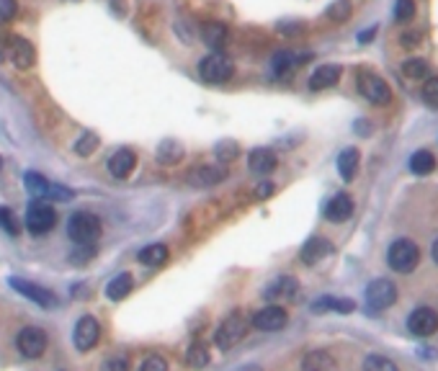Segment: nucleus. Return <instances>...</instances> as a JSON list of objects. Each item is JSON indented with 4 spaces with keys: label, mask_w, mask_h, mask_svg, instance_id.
<instances>
[{
    "label": "nucleus",
    "mask_w": 438,
    "mask_h": 371,
    "mask_svg": "<svg viewBox=\"0 0 438 371\" xmlns=\"http://www.w3.org/2000/svg\"><path fill=\"white\" fill-rule=\"evenodd\" d=\"M328 16L333 18V21H346V18L351 16V3H348V0H335L328 8Z\"/></svg>",
    "instance_id": "36"
},
{
    "label": "nucleus",
    "mask_w": 438,
    "mask_h": 371,
    "mask_svg": "<svg viewBox=\"0 0 438 371\" xmlns=\"http://www.w3.org/2000/svg\"><path fill=\"white\" fill-rule=\"evenodd\" d=\"M330 253H333V243H330V240H325V237H312V240L304 243L299 258H302L304 266H315V263H320L322 258H328Z\"/></svg>",
    "instance_id": "15"
},
{
    "label": "nucleus",
    "mask_w": 438,
    "mask_h": 371,
    "mask_svg": "<svg viewBox=\"0 0 438 371\" xmlns=\"http://www.w3.org/2000/svg\"><path fill=\"white\" fill-rule=\"evenodd\" d=\"M96 147H98V137L93 135V132H85V135L75 142V152L77 155H83V158L85 155H93Z\"/></svg>",
    "instance_id": "34"
},
{
    "label": "nucleus",
    "mask_w": 438,
    "mask_h": 371,
    "mask_svg": "<svg viewBox=\"0 0 438 371\" xmlns=\"http://www.w3.org/2000/svg\"><path fill=\"white\" fill-rule=\"evenodd\" d=\"M363 371H397V363L392 358H387V356L371 354L363 361Z\"/></svg>",
    "instance_id": "33"
},
{
    "label": "nucleus",
    "mask_w": 438,
    "mask_h": 371,
    "mask_svg": "<svg viewBox=\"0 0 438 371\" xmlns=\"http://www.w3.org/2000/svg\"><path fill=\"white\" fill-rule=\"evenodd\" d=\"M235 75V65L232 59L225 57L222 52H211L199 62V77L204 83H227L229 77Z\"/></svg>",
    "instance_id": "5"
},
{
    "label": "nucleus",
    "mask_w": 438,
    "mask_h": 371,
    "mask_svg": "<svg viewBox=\"0 0 438 371\" xmlns=\"http://www.w3.org/2000/svg\"><path fill=\"white\" fill-rule=\"evenodd\" d=\"M430 255H433V261L438 263V240L433 243V248H430Z\"/></svg>",
    "instance_id": "46"
},
{
    "label": "nucleus",
    "mask_w": 438,
    "mask_h": 371,
    "mask_svg": "<svg viewBox=\"0 0 438 371\" xmlns=\"http://www.w3.org/2000/svg\"><path fill=\"white\" fill-rule=\"evenodd\" d=\"M26 229L31 232V235H47L54 229L57 225V211L52 206L50 202H42V199H36V202L29 204V209H26Z\"/></svg>",
    "instance_id": "4"
},
{
    "label": "nucleus",
    "mask_w": 438,
    "mask_h": 371,
    "mask_svg": "<svg viewBox=\"0 0 438 371\" xmlns=\"http://www.w3.org/2000/svg\"><path fill=\"white\" fill-rule=\"evenodd\" d=\"M387 263L389 268L397 271V273H413L421 263V248L413 243V240H395L389 245L387 250Z\"/></svg>",
    "instance_id": "2"
},
{
    "label": "nucleus",
    "mask_w": 438,
    "mask_h": 371,
    "mask_svg": "<svg viewBox=\"0 0 438 371\" xmlns=\"http://www.w3.org/2000/svg\"><path fill=\"white\" fill-rule=\"evenodd\" d=\"M16 348L24 358H39L47 351V335L39 328H24L18 330Z\"/></svg>",
    "instance_id": "10"
},
{
    "label": "nucleus",
    "mask_w": 438,
    "mask_h": 371,
    "mask_svg": "<svg viewBox=\"0 0 438 371\" xmlns=\"http://www.w3.org/2000/svg\"><path fill=\"white\" fill-rule=\"evenodd\" d=\"M340 75H343L340 65H320V68L312 73L310 88L312 91H325V88H333V85L340 80Z\"/></svg>",
    "instance_id": "18"
},
{
    "label": "nucleus",
    "mask_w": 438,
    "mask_h": 371,
    "mask_svg": "<svg viewBox=\"0 0 438 371\" xmlns=\"http://www.w3.org/2000/svg\"><path fill=\"white\" fill-rule=\"evenodd\" d=\"M237 144L235 142H219L217 147H214V155H217V160L219 162H229V160H235L237 158Z\"/></svg>",
    "instance_id": "35"
},
{
    "label": "nucleus",
    "mask_w": 438,
    "mask_h": 371,
    "mask_svg": "<svg viewBox=\"0 0 438 371\" xmlns=\"http://www.w3.org/2000/svg\"><path fill=\"white\" fill-rule=\"evenodd\" d=\"M237 371H263L258 363H248V366H243V369H237Z\"/></svg>",
    "instance_id": "45"
},
{
    "label": "nucleus",
    "mask_w": 438,
    "mask_h": 371,
    "mask_svg": "<svg viewBox=\"0 0 438 371\" xmlns=\"http://www.w3.org/2000/svg\"><path fill=\"white\" fill-rule=\"evenodd\" d=\"M101 338V325L96 317L91 315H83L80 320L75 322V330H73V343H75L77 351H91Z\"/></svg>",
    "instance_id": "11"
},
{
    "label": "nucleus",
    "mask_w": 438,
    "mask_h": 371,
    "mask_svg": "<svg viewBox=\"0 0 438 371\" xmlns=\"http://www.w3.org/2000/svg\"><path fill=\"white\" fill-rule=\"evenodd\" d=\"M181 158H183V150H181L178 142H163L160 150H158V160H160L163 165H173V162H178Z\"/></svg>",
    "instance_id": "32"
},
{
    "label": "nucleus",
    "mask_w": 438,
    "mask_h": 371,
    "mask_svg": "<svg viewBox=\"0 0 438 371\" xmlns=\"http://www.w3.org/2000/svg\"><path fill=\"white\" fill-rule=\"evenodd\" d=\"M358 162H361V155H358L356 147H348V150L340 152L338 155V173H340V178L343 181H354L356 173H358Z\"/></svg>",
    "instance_id": "23"
},
{
    "label": "nucleus",
    "mask_w": 438,
    "mask_h": 371,
    "mask_svg": "<svg viewBox=\"0 0 438 371\" xmlns=\"http://www.w3.org/2000/svg\"><path fill=\"white\" fill-rule=\"evenodd\" d=\"M299 369L302 371H340L338 369V361L328 351H310V354H304Z\"/></svg>",
    "instance_id": "20"
},
{
    "label": "nucleus",
    "mask_w": 438,
    "mask_h": 371,
    "mask_svg": "<svg viewBox=\"0 0 438 371\" xmlns=\"http://www.w3.org/2000/svg\"><path fill=\"white\" fill-rule=\"evenodd\" d=\"M358 91L366 101H371L374 106H384V103L392 101V91H389V85L382 80L379 75H374L369 70H361L358 73Z\"/></svg>",
    "instance_id": "6"
},
{
    "label": "nucleus",
    "mask_w": 438,
    "mask_h": 371,
    "mask_svg": "<svg viewBox=\"0 0 438 371\" xmlns=\"http://www.w3.org/2000/svg\"><path fill=\"white\" fill-rule=\"evenodd\" d=\"M248 328H250V320H248L240 310H237V312H229L227 317L222 320V325L217 328V333H214V343H217V348H222V351H229V348L237 346V343L243 340Z\"/></svg>",
    "instance_id": "3"
},
{
    "label": "nucleus",
    "mask_w": 438,
    "mask_h": 371,
    "mask_svg": "<svg viewBox=\"0 0 438 371\" xmlns=\"http://www.w3.org/2000/svg\"><path fill=\"white\" fill-rule=\"evenodd\" d=\"M296 289H299V281H296V278L281 276L266 289V299H294Z\"/></svg>",
    "instance_id": "22"
},
{
    "label": "nucleus",
    "mask_w": 438,
    "mask_h": 371,
    "mask_svg": "<svg viewBox=\"0 0 438 371\" xmlns=\"http://www.w3.org/2000/svg\"><path fill=\"white\" fill-rule=\"evenodd\" d=\"M294 65H299V62H296V54H294V52H278L276 57H273V62H271V68H273V75H287V73L292 68H294Z\"/></svg>",
    "instance_id": "31"
},
{
    "label": "nucleus",
    "mask_w": 438,
    "mask_h": 371,
    "mask_svg": "<svg viewBox=\"0 0 438 371\" xmlns=\"http://www.w3.org/2000/svg\"><path fill=\"white\" fill-rule=\"evenodd\" d=\"M312 310L315 312H328V310H335V312H354L356 310V302L354 299H333V296H322L317 302L312 304Z\"/></svg>",
    "instance_id": "27"
},
{
    "label": "nucleus",
    "mask_w": 438,
    "mask_h": 371,
    "mask_svg": "<svg viewBox=\"0 0 438 371\" xmlns=\"http://www.w3.org/2000/svg\"><path fill=\"white\" fill-rule=\"evenodd\" d=\"M423 98H425L428 106L438 109V77H428V80H425V85H423Z\"/></svg>",
    "instance_id": "37"
},
{
    "label": "nucleus",
    "mask_w": 438,
    "mask_h": 371,
    "mask_svg": "<svg viewBox=\"0 0 438 371\" xmlns=\"http://www.w3.org/2000/svg\"><path fill=\"white\" fill-rule=\"evenodd\" d=\"M137 261L144 263V266H150V268H160L163 263H168V248L163 243L147 245V248H142V250L137 253Z\"/></svg>",
    "instance_id": "24"
},
{
    "label": "nucleus",
    "mask_w": 438,
    "mask_h": 371,
    "mask_svg": "<svg viewBox=\"0 0 438 371\" xmlns=\"http://www.w3.org/2000/svg\"><path fill=\"white\" fill-rule=\"evenodd\" d=\"M248 168H250V173H255V176H269L271 170L276 168V152L269 150V147H258V150L250 152Z\"/></svg>",
    "instance_id": "16"
},
{
    "label": "nucleus",
    "mask_w": 438,
    "mask_h": 371,
    "mask_svg": "<svg viewBox=\"0 0 438 371\" xmlns=\"http://www.w3.org/2000/svg\"><path fill=\"white\" fill-rule=\"evenodd\" d=\"M402 73L407 77H413V80H425L428 75V62L421 57H413V59H405L402 62Z\"/></svg>",
    "instance_id": "30"
},
{
    "label": "nucleus",
    "mask_w": 438,
    "mask_h": 371,
    "mask_svg": "<svg viewBox=\"0 0 438 371\" xmlns=\"http://www.w3.org/2000/svg\"><path fill=\"white\" fill-rule=\"evenodd\" d=\"M397 302V289L389 278H374L366 289V304L371 310H389Z\"/></svg>",
    "instance_id": "8"
},
{
    "label": "nucleus",
    "mask_w": 438,
    "mask_h": 371,
    "mask_svg": "<svg viewBox=\"0 0 438 371\" xmlns=\"http://www.w3.org/2000/svg\"><path fill=\"white\" fill-rule=\"evenodd\" d=\"M413 16H415V3L413 0H397V6H395L397 21H410Z\"/></svg>",
    "instance_id": "40"
},
{
    "label": "nucleus",
    "mask_w": 438,
    "mask_h": 371,
    "mask_svg": "<svg viewBox=\"0 0 438 371\" xmlns=\"http://www.w3.org/2000/svg\"><path fill=\"white\" fill-rule=\"evenodd\" d=\"M202 39H204V44H206L209 50L219 52L222 47H225V44H227V39H229L227 26L219 24V21H209V24L202 29Z\"/></svg>",
    "instance_id": "21"
},
{
    "label": "nucleus",
    "mask_w": 438,
    "mask_h": 371,
    "mask_svg": "<svg viewBox=\"0 0 438 371\" xmlns=\"http://www.w3.org/2000/svg\"><path fill=\"white\" fill-rule=\"evenodd\" d=\"M8 284L13 289H16L18 294L26 296V299H31L34 304H39V307H44V310H54L59 304V299L54 294H52L50 289L39 287V284H34V281H29V278H18V276H10Z\"/></svg>",
    "instance_id": "7"
},
{
    "label": "nucleus",
    "mask_w": 438,
    "mask_h": 371,
    "mask_svg": "<svg viewBox=\"0 0 438 371\" xmlns=\"http://www.w3.org/2000/svg\"><path fill=\"white\" fill-rule=\"evenodd\" d=\"M101 371H129V358L127 356H121V354L109 356V358L103 361Z\"/></svg>",
    "instance_id": "38"
},
{
    "label": "nucleus",
    "mask_w": 438,
    "mask_h": 371,
    "mask_svg": "<svg viewBox=\"0 0 438 371\" xmlns=\"http://www.w3.org/2000/svg\"><path fill=\"white\" fill-rule=\"evenodd\" d=\"M16 16V0H0V24Z\"/></svg>",
    "instance_id": "42"
},
{
    "label": "nucleus",
    "mask_w": 438,
    "mask_h": 371,
    "mask_svg": "<svg viewBox=\"0 0 438 371\" xmlns=\"http://www.w3.org/2000/svg\"><path fill=\"white\" fill-rule=\"evenodd\" d=\"M271 194H273V183H269V181L258 183V188H255V199H269Z\"/></svg>",
    "instance_id": "43"
},
{
    "label": "nucleus",
    "mask_w": 438,
    "mask_h": 371,
    "mask_svg": "<svg viewBox=\"0 0 438 371\" xmlns=\"http://www.w3.org/2000/svg\"><path fill=\"white\" fill-rule=\"evenodd\" d=\"M227 178V168L225 165H199L188 173V183L194 188H209V186H217Z\"/></svg>",
    "instance_id": "14"
},
{
    "label": "nucleus",
    "mask_w": 438,
    "mask_h": 371,
    "mask_svg": "<svg viewBox=\"0 0 438 371\" xmlns=\"http://www.w3.org/2000/svg\"><path fill=\"white\" fill-rule=\"evenodd\" d=\"M410 170H413L415 176H428V173H433V168H436V158H433V152L430 150H418L410 155Z\"/></svg>",
    "instance_id": "26"
},
{
    "label": "nucleus",
    "mask_w": 438,
    "mask_h": 371,
    "mask_svg": "<svg viewBox=\"0 0 438 371\" xmlns=\"http://www.w3.org/2000/svg\"><path fill=\"white\" fill-rule=\"evenodd\" d=\"M374 34H377V26H371V29L361 31V34H358V42H361V44H369V39H371Z\"/></svg>",
    "instance_id": "44"
},
{
    "label": "nucleus",
    "mask_w": 438,
    "mask_h": 371,
    "mask_svg": "<svg viewBox=\"0 0 438 371\" xmlns=\"http://www.w3.org/2000/svg\"><path fill=\"white\" fill-rule=\"evenodd\" d=\"M407 330L418 338H430L438 333V312L430 307H418L410 317H407Z\"/></svg>",
    "instance_id": "12"
},
{
    "label": "nucleus",
    "mask_w": 438,
    "mask_h": 371,
    "mask_svg": "<svg viewBox=\"0 0 438 371\" xmlns=\"http://www.w3.org/2000/svg\"><path fill=\"white\" fill-rule=\"evenodd\" d=\"M250 322H253V328L261 330V333H278V330L287 328L289 315H287L284 307H278V304H269V307L258 310Z\"/></svg>",
    "instance_id": "9"
},
{
    "label": "nucleus",
    "mask_w": 438,
    "mask_h": 371,
    "mask_svg": "<svg viewBox=\"0 0 438 371\" xmlns=\"http://www.w3.org/2000/svg\"><path fill=\"white\" fill-rule=\"evenodd\" d=\"M0 227L6 229V232H10V235H18V222L16 217H13V211L6 209V206H0Z\"/></svg>",
    "instance_id": "39"
},
{
    "label": "nucleus",
    "mask_w": 438,
    "mask_h": 371,
    "mask_svg": "<svg viewBox=\"0 0 438 371\" xmlns=\"http://www.w3.org/2000/svg\"><path fill=\"white\" fill-rule=\"evenodd\" d=\"M8 57L18 70H29L36 62L34 44L24 39V36H10L8 39Z\"/></svg>",
    "instance_id": "13"
},
{
    "label": "nucleus",
    "mask_w": 438,
    "mask_h": 371,
    "mask_svg": "<svg viewBox=\"0 0 438 371\" xmlns=\"http://www.w3.org/2000/svg\"><path fill=\"white\" fill-rule=\"evenodd\" d=\"M101 220L91 211H75L68 220V235L77 245H93L101 237Z\"/></svg>",
    "instance_id": "1"
},
{
    "label": "nucleus",
    "mask_w": 438,
    "mask_h": 371,
    "mask_svg": "<svg viewBox=\"0 0 438 371\" xmlns=\"http://www.w3.org/2000/svg\"><path fill=\"white\" fill-rule=\"evenodd\" d=\"M132 292V276L129 273H119L109 281V287H106V296H109L111 302H119V299H124V296Z\"/></svg>",
    "instance_id": "28"
},
{
    "label": "nucleus",
    "mask_w": 438,
    "mask_h": 371,
    "mask_svg": "<svg viewBox=\"0 0 438 371\" xmlns=\"http://www.w3.org/2000/svg\"><path fill=\"white\" fill-rule=\"evenodd\" d=\"M139 371H168V361L163 356H147L139 366Z\"/></svg>",
    "instance_id": "41"
},
{
    "label": "nucleus",
    "mask_w": 438,
    "mask_h": 371,
    "mask_svg": "<svg viewBox=\"0 0 438 371\" xmlns=\"http://www.w3.org/2000/svg\"><path fill=\"white\" fill-rule=\"evenodd\" d=\"M137 165V158L135 152L127 150V147H121V150H116L114 155L109 158V173L114 178H127L132 170H135Z\"/></svg>",
    "instance_id": "17"
},
{
    "label": "nucleus",
    "mask_w": 438,
    "mask_h": 371,
    "mask_svg": "<svg viewBox=\"0 0 438 371\" xmlns=\"http://www.w3.org/2000/svg\"><path fill=\"white\" fill-rule=\"evenodd\" d=\"M186 361L191 363V366H196V369L206 366V363H209V346H206V343H202V340L191 343V346H188V351H186Z\"/></svg>",
    "instance_id": "29"
},
{
    "label": "nucleus",
    "mask_w": 438,
    "mask_h": 371,
    "mask_svg": "<svg viewBox=\"0 0 438 371\" xmlns=\"http://www.w3.org/2000/svg\"><path fill=\"white\" fill-rule=\"evenodd\" d=\"M24 183L29 188V194L34 196V199H42V202H50V194H52V181H47L44 176L39 173H26L24 176Z\"/></svg>",
    "instance_id": "25"
},
{
    "label": "nucleus",
    "mask_w": 438,
    "mask_h": 371,
    "mask_svg": "<svg viewBox=\"0 0 438 371\" xmlns=\"http://www.w3.org/2000/svg\"><path fill=\"white\" fill-rule=\"evenodd\" d=\"M354 214V199L348 194H335L325 206V217L330 222H346Z\"/></svg>",
    "instance_id": "19"
}]
</instances>
